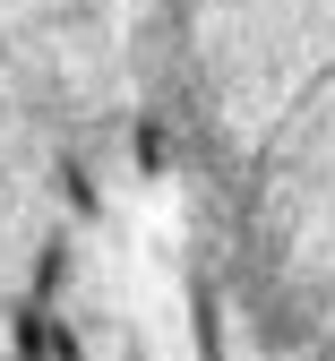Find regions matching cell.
Returning <instances> with one entry per match:
<instances>
[{"label": "cell", "instance_id": "1", "mask_svg": "<svg viewBox=\"0 0 335 361\" xmlns=\"http://www.w3.org/2000/svg\"><path fill=\"white\" fill-rule=\"evenodd\" d=\"M18 361H86V344H78V327L52 319L43 301H18Z\"/></svg>", "mask_w": 335, "mask_h": 361}, {"label": "cell", "instance_id": "2", "mask_svg": "<svg viewBox=\"0 0 335 361\" xmlns=\"http://www.w3.org/2000/svg\"><path fill=\"white\" fill-rule=\"evenodd\" d=\"M61 293H69V241H43V258H35V293H26V301L52 310Z\"/></svg>", "mask_w": 335, "mask_h": 361}, {"label": "cell", "instance_id": "3", "mask_svg": "<svg viewBox=\"0 0 335 361\" xmlns=\"http://www.w3.org/2000/svg\"><path fill=\"white\" fill-rule=\"evenodd\" d=\"M129 361H147V353H129Z\"/></svg>", "mask_w": 335, "mask_h": 361}]
</instances>
